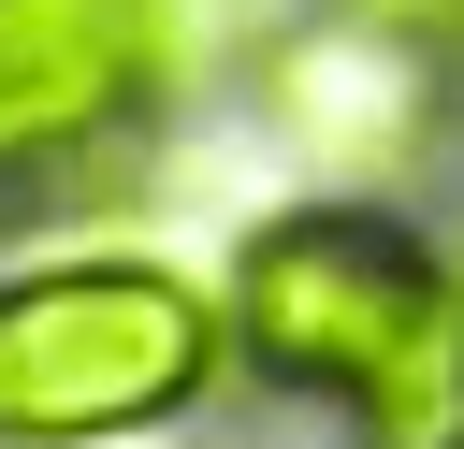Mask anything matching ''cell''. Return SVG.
Wrapping results in <instances>:
<instances>
[{"label":"cell","mask_w":464,"mask_h":449,"mask_svg":"<svg viewBox=\"0 0 464 449\" xmlns=\"http://www.w3.org/2000/svg\"><path fill=\"white\" fill-rule=\"evenodd\" d=\"M14 174H29V145H14V130H0V203H14Z\"/></svg>","instance_id":"cell-6"},{"label":"cell","mask_w":464,"mask_h":449,"mask_svg":"<svg viewBox=\"0 0 464 449\" xmlns=\"http://www.w3.org/2000/svg\"><path fill=\"white\" fill-rule=\"evenodd\" d=\"M188 58V0H0V130L29 159L116 145Z\"/></svg>","instance_id":"cell-3"},{"label":"cell","mask_w":464,"mask_h":449,"mask_svg":"<svg viewBox=\"0 0 464 449\" xmlns=\"http://www.w3.org/2000/svg\"><path fill=\"white\" fill-rule=\"evenodd\" d=\"M435 449H464V420H450V435H435Z\"/></svg>","instance_id":"cell-7"},{"label":"cell","mask_w":464,"mask_h":449,"mask_svg":"<svg viewBox=\"0 0 464 449\" xmlns=\"http://www.w3.org/2000/svg\"><path fill=\"white\" fill-rule=\"evenodd\" d=\"M334 14H362L392 43H464V0H334Z\"/></svg>","instance_id":"cell-5"},{"label":"cell","mask_w":464,"mask_h":449,"mask_svg":"<svg viewBox=\"0 0 464 449\" xmlns=\"http://www.w3.org/2000/svg\"><path fill=\"white\" fill-rule=\"evenodd\" d=\"M218 391V304L160 261L0 275V449H116Z\"/></svg>","instance_id":"cell-1"},{"label":"cell","mask_w":464,"mask_h":449,"mask_svg":"<svg viewBox=\"0 0 464 449\" xmlns=\"http://www.w3.org/2000/svg\"><path fill=\"white\" fill-rule=\"evenodd\" d=\"M420 58H435V43H392V29H362V14H334V29H290V43L261 58V101H276V130H290L319 174H406L420 130H435Z\"/></svg>","instance_id":"cell-4"},{"label":"cell","mask_w":464,"mask_h":449,"mask_svg":"<svg viewBox=\"0 0 464 449\" xmlns=\"http://www.w3.org/2000/svg\"><path fill=\"white\" fill-rule=\"evenodd\" d=\"M435 319H450V275H435L420 232L377 217V203H304V217L246 232V261H232V333H246V362L290 377V391H334V406H377L392 362H406Z\"/></svg>","instance_id":"cell-2"}]
</instances>
